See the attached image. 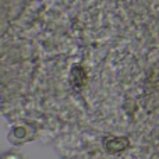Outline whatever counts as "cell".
<instances>
[{"label":"cell","instance_id":"1","mask_svg":"<svg viewBox=\"0 0 159 159\" xmlns=\"http://www.w3.org/2000/svg\"><path fill=\"white\" fill-rule=\"evenodd\" d=\"M130 145V141L127 137H119V135H109L103 138V148L109 154H117L124 149H127Z\"/></svg>","mask_w":159,"mask_h":159},{"label":"cell","instance_id":"3","mask_svg":"<svg viewBox=\"0 0 159 159\" xmlns=\"http://www.w3.org/2000/svg\"><path fill=\"white\" fill-rule=\"evenodd\" d=\"M34 137V129L31 126H16L10 134V140L14 143H25Z\"/></svg>","mask_w":159,"mask_h":159},{"label":"cell","instance_id":"2","mask_svg":"<svg viewBox=\"0 0 159 159\" xmlns=\"http://www.w3.org/2000/svg\"><path fill=\"white\" fill-rule=\"evenodd\" d=\"M70 85L73 87V89L75 91H81L82 87L87 82V71L80 64H74L70 70V77H69Z\"/></svg>","mask_w":159,"mask_h":159}]
</instances>
